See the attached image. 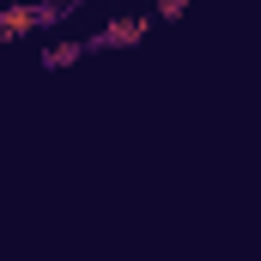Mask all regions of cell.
Listing matches in <instances>:
<instances>
[{
  "mask_svg": "<svg viewBox=\"0 0 261 261\" xmlns=\"http://www.w3.org/2000/svg\"><path fill=\"white\" fill-rule=\"evenodd\" d=\"M140 31H146L140 18H128V24H110V31H103V43H128V37H140Z\"/></svg>",
  "mask_w": 261,
  "mask_h": 261,
  "instance_id": "2",
  "label": "cell"
},
{
  "mask_svg": "<svg viewBox=\"0 0 261 261\" xmlns=\"http://www.w3.org/2000/svg\"><path fill=\"white\" fill-rule=\"evenodd\" d=\"M55 12H61V6H12L0 31H6V37H24L31 24H43V18H55Z\"/></svg>",
  "mask_w": 261,
  "mask_h": 261,
  "instance_id": "1",
  "label": "cell"
}]
</instances>
